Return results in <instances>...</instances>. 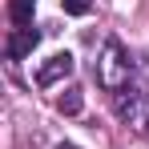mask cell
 I'll return each instance as SVG.
<instances>
[{
	"mask_svg": "<svg viewBox=\"0 0 149 149\" xmlns=\"http://www.w3.org/2000/svg\"><path fill=\"white\" fill-rule=\"evenodd\" d=\"M36 45H40V32H36V28H12V36H8L4 52H8L12 61H20V56H28Z\"/></svg>",
	"mask_w": 149,
	"mask_h": 149,
	"instance_id": "obj_1",
	"label": "cell"
},
{
	"mask_svg": "<svg viewBox=\"0 0 149 149\" xmlns=\"http://www.w3.org/2000/svg\"><path fill=\"white\" fill-rule=\"evenodd\" d=\"M69 73H73V56L69 52H56V56H49V65L36 73V81L40 85H56L61 77H69Z\"/></svg>",
	"mask_w": 149,
	"mask_h": 149,
	"instance_id": "obj_2",
	"label": "cell"
},
{
	"mask_svg": "<svg viewBox=\"0 0 149 149\" xmlns=\"http://www.w3.org/2000/svg\"><path fill=\"white\" fill-rule=\"evenodd\" d=\"M32 12H36V0H8V16H12L16 28L32 24Z\"/></svg>",
	"mask_w": 149,
	"mask_h": 149,
	"instance_id": "obj_3",
	"label": "cell"
},
{
	"mask_svg": "<svg viewBox=\"0 0 149 149\" xmlns=\"http://www.w3.org/2000/svg\"><path fill=\"white\" fill-rule=\"evenodd\" d=\"M56 105H61V113H69V117H73V113H81L85 97H81V89H65V97L56 101Z\"/></svg>",
	"mask_w": 149,
	"mask_h": 149,
	"instance_id": "obj_4",
	"label": "cell"
},
{
	"mask_svg": "<svg viewBox=\"0 0 149 149\" xmlns=\"http://www.w3.org/2000/svg\"><path fill=\"white\" fill-rule=\"evenodd\" d=\"M61 8H65L69 16H85V12L93 8V0H61Z\"/></svg>",
	"mask_w": 149,
	"mask_h": 149,
	"instance_id": "obj_5",
	"label": "cell"
},
{
	"mask_svg": "<svg viewBox=\"0 0 149 149\" xmlns=\"http://www.w3.org/2000/svg\"><path fill=\"white\" fill-rule=\"evenodd\" d=\"M56 149H77V145H69V141H65V145H56Z\"/></svg>",
	"mask_w": 149,
	"mask_h": 149,
	"instance_id": "obj_6",
	"label": "cell"
}]
</instances>
